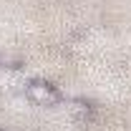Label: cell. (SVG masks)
Listing matches in <instances>:
<instances>
[{
	"instance_id": "6da1fadb",
	"label": "cell",
	"mask_w": 131,
	"mask_h": 131,
	"mask_svg": "<svg viewBox=\"0 0 131 131\" xmlns=\"http://www.w3.org/2000/svg\"><path fill=\"white\" fill-rule=\"evenodd\" d=\"M25 93H28V98H30L33 103H38V106H53V103L61 101L58 88L50 86V83H46V81H30L28 88H25Z\"/></svg>"
},
{
	"instance_id": "7a4b0ae2",
	"label": "cell",
	"mask_w": 131,
	"mask_h": 131,
	"mask_svg": "<svg viewBox=\"0 0 131 131\" xmlns=\"http://www.w3.org/2000/svg\"><path fill=\"white\" fill-rule=\"evenodd\" d=\"M73 111H76V114H86V111H88V106H86L83 101H76V103H73Z\"/></svg>"
}]
</instances>
